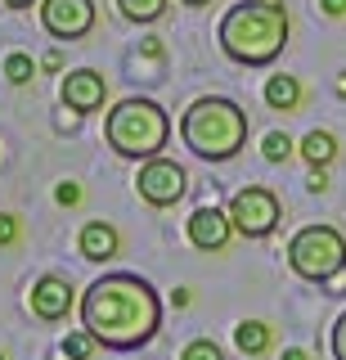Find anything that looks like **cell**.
Segmentation results:
<instances>
[{
	"mask_svg": "<svg viewBox=\"0 0 346 360\" xmlns=\"http://www.w3.org/2000/svg\"><path fill=\"white\" fill-rule=\"evenodd\" d=\"M288 32H293V22H288V9L279 0H243L220 18L216 37H220L225 59L243 68H265L284 54Z\"/></svg>",
	"mask_w": 346,
	"mask_h": 360,
	"instance_id": "obj_2",
	"label": "cell"
},
{
	"mask_svg": "<svg viewBox=\"0 0 346 360\" xmlns=\"http://www.w3.org/2000/svg\"><path fill=\"white\" fill-rule=\"evenodd\" d=\"M284 360H310L306 352H297V347H288V352H284Z\"/></svg>",
	"mask_w": 346,
	"mask_h": 360,
	"instance_id": "obj_27",
	"label": "cell"
},
{
	"mask_svg": "<svg viewBox=\"0 0 346 360\" xmlns=\"http://www.w3.org/2000/svg\"><path fill=\"white\" fill-rule=\"evenodd\" d=\"M319 9H324L328 18H342V14H346V0H319Z\"/></svg>",
	"mask_w": 346,
	"mask_h": 360,
	"instance_id": "obj_25",
	"label": "cell"
},
{
	"mask_svg": "<svg viewBox=\"0 0 346 360\" xmlns=\"http://www.w3.org/2000/svg\"><path fill=\"white\" fill-rule=\"evenodd\" d=\"M18 243V217H9V212H0V248Z\"/></svg>",
	"mask_w": 346,
	"mask_h": 360,
	"instance_id": "obj_22",
	"label": "cell"
},
{
	"mask_svg": "<svg viewBox=\"0 0 346 360\" xmlns=\"http://www.w3.org/2000/svg\"><path fill=\"white\" fill-rule=\"evenodd\" d=\"M54 198H59V202H63V207H76V202H81V189H76V185H72V180H63V185H59V189H54Z\"/></svg>",
	"mask_w": 346,
	"mask_h": 360,
	"instance_id": "obj_23",
	"label": "cell"
},
{
	"mask_svg": "<svg viewBox=\"0 0 346 360\" xmlns=\"http://www.w3.org/2000/svg\"><path fill=\"white\" fill-rule=\"evenodd\" d=\"M301 158H306L310 167H328L333 158H338V135L333 131H310L306 140H301Z\"/></svg>",
	"mask_w": 346,
	"mask_h": 360,
	"instance_id": "obj_15",
	"label": "cell"
},
{
	"mask_svg": "<svg viewBox=\"0 0 346 360\" xmlns=\"http://www.w3.org/2000/svg\"><path fill=\"white\" fill-rule=\"evenodd\" d=\"M0 360H5V352H0Z\"/></svg>",
	"mask_w": 346,
	"mask_h": 360,
	"instance_id": "obj_31",
	"label": "cell"
},
{
	"mask_svg": "<svg viewBox=\"0 0 346 360\" xmlns=\"http://www.w3.org/2000/svg\"><path fill=\"white\" fill-rule=\"evenodd\" d=\"M180 140L189 153L203 162H229L248 144V112L225 95H203L185 108L180 117Z\"/></svg>",
	"mask_w": 346,
	"mask_h": 360,
	"instance_id": "obj_3",
	"label": "cell"
},
{
	"mask_svg": "<svg viewBox=\"0 0 346 360\" xmlns=\"http://www.w3.org/2000/svg\"><path fill=\"white\" fill-rule=\"evenodd\" d=\"M135 189H140V198L149 202V207H175V202L185 198V189H189V176H185L180 162H171V158H149V162H140Z\"/></svg>",
	"mask_w": 346,
	"mask_h": 360,
	"instance_id": "obj_7",
	"label": "cell"
},
{
	"mask_svg": "<svg viewBox=\"0 0 346 360\" xmlns=\"http://www.w3.org/2000/svg\"><path fill=\"white\" fill-rule=\"evenodd\" d=\"M41 68H46V72H59V68H63V54H59V50H50L46 59H41Z\"/></svg>",
	"mask_w": 346,
	"mask_h": 360,
	"instance_id": "obj_26",
	"label": "cell"
},
{
	"mask_svg": "<svg viewBox=\"0 0 346 360\" xmlns=\"http://www.w3.org/2000/svg\"><path fill=\"white\" fill-rule=\"evenodd\" d=\"M265 104H270L274 112H293L301 104V82L297 77H288V72H279L265 82Z\"/></svg>",
	"mask_w": 346,
	"mask_h": 360,
	"instance_id": "obj_14",
	"label": "cell"
},
{
	"mask_svg": "<svg viewBox=\"0 0 346 360\" xmlns=\"http://www.w3.org/2000/svg\"><path fill=\"white\" fill-rule=\"evenodd\" d=\"M104 140L117 158L149 162V158H162L166 140H171V117L153 99H140V95L117 99L113 112L104 117Z\"/></svg>",
	"mask_w": 346,
	"mask_h": 360,
	"instance_id": "obj_4",
	"label": "cell"
},
{
	"mask_svg": "<svg viewBox=\"0 0 346 360\" xmlns=\"http://www.w3.org/2000/svg\"><path fill=\"white\" fill-rule=\"evenodd\" d=\"M32 77H36V63H32V54H23V50L5 54V82H9V86H27Z\"/></svg>",
	"mask_w": 346,
	"mask_h": 360,
	"instance_id": "obj_18",
	"label": "cell"
},
{
	"mask_svg": "<svg viewBox=\"0 0 346 360\" xmlns=\"http://www.w3.org/2000/svg\"><path fill=\"white\" fill-rule=\"evenodd\" d=\"M229 221L243 239H265V234H274V225L284 221V202H279L274 189L248 185L229 198Z\"/></svg>",
	"mask_w": 346,
	"mask_h": 360,
	"instance_id": "obj_6",
	"label": "cell"
},
{
	"mask_svg": "<svg viewBox=\"0 0 346 360\" xmlns=\"http://www.w3.org/2000/svg\"><path fill=\"white\" fill-rule=\"evenodd\" d=\"M81 329L95 333L99 347L108 352H140L162 329V297L153 292L149 279L131 270H108L81 292Z\"/></svg>",
	"mask_w": 346,
	"mask_h": 360,
	"instance_id": "obj_1",
	"label": "cell"
},
{
	"mask_svg": "<svg viewBox=\"0 0 346 360\" xmlns=\"http://www.w3.org/2000/svg\"><path fill=\"white\" fill-rule=\"evenodd\" d=\"M338 95H342V99H346V72H342V77H338Z\"/></svg>",
	"mask_w": 346,
	"mask_h": 360,
	"instance_id": "obj_30",
	"label": "cell"
},
{
	"mask_svg": "<svg viewBox=\"0 0 346 360\" xmlns=\"http://www.w3.org/2000/svg\"><path fill=\"white\" fill-rule=\"evenodd\" d=\"M126 22H158L166 14V0H117Z\"/></svg>",
	"mask_w": 346,
	"mask_h": 360,
	"instance_id": "obj_16",
	"label": "cell"
},
{
	"mask_svg": "<svg viewBox=\"0 0 346 360\" xmlns=\"http://www.w3.org/2000/svg\"><path fill=\"white\" fill-rule=\"evenodd\" d=\"M306 189H310V194H324V189H328V172H324V167H310Z\"/></svg>",
	"mask_w": 346,
	"mask_h": 360,
	"instance_id": "obj_24",
	"label": "cell"
},
{
	"mask_svg": "<svg viewBox=\"0 0 346 360\" xmlns=\"http://www.w3.org/2000/svg\"><path fill=\"white\" fill-rule=\"evenodd\" d=\"M95 333H86V329H76V333H68V338H63V347H59V352H63V360H91L95 356Z\"/></svg>",
	"mask_w": 346,
	"mask_h": 360,
	"instance_id": "obj_19",
	"label": "cell"
},
{
	"mask_svg": "<svg viewBox=\"0 0 346 360\" xmlns=\"http://www.w3.org/2000/svg\"><path fill=\"white\" fill-rule=\"evenodd\" d=\"M104 95H108V86H104V77H99L95 68H72V72L59 82V99H63V108H72V112L104 108Z\"/></svg>",
	"mask_w": 346,
	"mask_h": 360,
	"instance_id": "obj_11",
	"label": "cell"
},
{
	"mask_svg": "<svg viewBox=\"0 0 346 360\" xmlns=\"http://www.w3.org/2000/svg\"><path fill=\"white\" fill-rule=\"evenodd\" d=\"M180 5H189V9H203V5H211V0H180Z\"/></svg>",
	"mask_w": 346,
	"mask_h": 360,
	"instance_id": "obj_29",
	"label": "cell"
},
{
	"mask_svg": "<svg viewBox=\"0 0 346 360\" xmlns=\"http://www.w3.org/2000/svg\"><path fill=\"white\" fill-rule=\"evenodd\" d=\"M95 0H41V27L54 41H81L95 32Z\"/></svg>",
	"mask_w": 346,
	"mask_h": 360,
	"instance_id": "obj_8",
	"label": "cell"
},
{
	"mask_svg": "<svg viewBox=\"0 0 346 360\" xmlns=\"http://www.w3.org/2000/svg\"><path fill=\"white\" fill-rule=\"evenodd\" d=\"M76 248H81L86 262H113L117 248H121V234L108 221H86L81 234H76Z\"/></svg>",
	"mask_w": 346,
	"mask_h": 360,
	"instance_id": "obj_12",
	"label": "cell"
},
{
	"mask_svg": "<svg viewBox=\"0 0 346 360\" xmlns=\"http://www.w3.org/2000/svg\"><path fill=\"white\" fill-rule=\"evenodd\" d=\"M180 360H225V352H220L211 338H194V342L180 352Z\"/></svg>",
	"mask_w": 346,
	"mask_h": 360,
	"instance_id": "obj_20",
	"label": "cell"
},
{
	"mask_svg": "<svg viewBox=\"0 0 346 360\" xmlns=\"http://www.w3.org/2000/svg\"><path fill=\"white\" fill-rule=\"evenodd\" d=\"M261 153H265V162H288V158L297 153V144H293V135H288V131H265Z\"/></svg>",
	"mask_w": 346,
	"mask_h": 360,
	"instance_id": "obj_17",
	"label": "cell"
},
{
	"mask_svg": "<svg viewBox=\"0 0 346 360\" xmlns=\"http://www.w3.org/2000/svg\"><path fill=\"white\" fill-rule=\"evenodd\" d=\"M5 5H9V9H32L36 0H5Z\"/></svg>",
	"mask_w": 346,
	"mask_h": 360,
	"instance_id": "obj_28",
	"label": "cell"
},
{
	"mask_svg": "<svg viewBox=\"0 0 346 360\" xmlns=\"http://www.w3.org/2000/svg\"><path fill=\"white\" fill-rule=\"evenodd\" d=\"M288 266L293 275L310 279V284H328L346 270V234L338 225H306L288 243Z\"/></svg>",
	"mask_w": 346,
	"mask_h": 360,
	"instance_id": "obj_5",
	"label": "cell"
},
{
	"mask_svg": "<svg viewBox=\"0 0 346 360\" xmlns=\"http://www.w3.org/2000/svg\"><path fill=\"white\" fill-rule=\"evenodd\" d=\"M234 347H239L243 356H265L274 347V329L265 320H243L239 329H234Z\"/></svg>",
	"mask_w": 346,
	"mask_h": 360,
	"instance_id": "obj_13",
	"label": "cell"
},
{
	"mask_svg": "<svg viewBox=\"0 0 346 360\" xmlns=\"http://www.w3.org/2000/svg\"><path fill=\"white\" fill-rule=\"evenodd\" d=\"M333 360H346V311L338 315V324H333Z\"/></svg>",
	"mask_w": 346,
	"mask_h": 360,
	"instance_id": "obj_21",
	"label": "cell"
},
{
	"mask_svg": "<svg viewBox=\"0 0 346 360\" xmlns=\"http://www.w3.org/2000/svg\"><path fill=\"white\" fill-rule=\"evenodd\" d=\"M72 284L63 275H41L36 284H32L27 292V307L36 320H46V324H59V320H68V311H72Z\"/></svg>",
	"mask_w": 346,
	"mask_h": 360,
	"instance_id": "obj_10",
	"label": "cell"
},
{
	"mask_svg": "<svg viewBox=\"0 0 346 360\" xmlns=\"http://www.w3.org/2000/svg\"><path fill=\"white\" fill-rule=\"evenodd\" d=\"M185 234H189V243H194L198 252H225V243L234 234V221H229V212L203 202V207H194V217L185 221Z\"/></svg>",
	"mask_w": 346,
	"mask_h": 360,
	"instance_id": "obj_9",
	"label": "cell"
}]
</instances>
